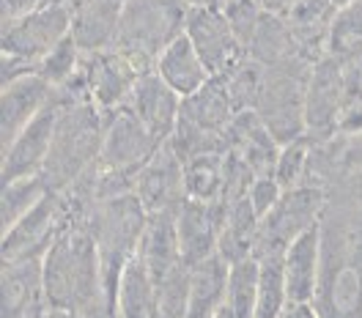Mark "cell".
<instances>
[{"label":"cell","mask_w":362,"mask_h":318,"mask_svg":"<svg viewBox=\"0 0 362 318\" xmlns=\"http://www.w3.org/2000/svg\"><path fill=\"white\" fill-rule=\"evenodd\" d=\"M313 305L321 318H362V192L329 189Z\"/></svg>","instance_id":"obj_1"},{"label":"cell","mask_w":362,"mask_h":318,"mask_svg":"<svg viewBox=\"0 0 362 318\" xmlns=\"http://www.w3.org/2000/svg\"><path fill=\"white\" fill-rule=\"evenodd\" d=\"M42 280L47 302L55 310L83 316L107 296L99 247L86 223L71 220V225L49 245L42 258Z\"/></svg>","instance_id":"obj_2"},{"label":"cell","mask_w":362,"mask_h":318,"mask_svg":"<svg viewBox=\"0 0 362 318\" xmlns=\"http://www.w3.org/2000/svg\"><path fill=\"white\" fill-rule=\"evenodd\" d=\"M58 102H61V115L42 176L47 179L49 189L66 192L71 184L80 182L99 162L105 140V113L90 99L58 96Z\"/></svg>","instance_id":"obj_3"},{"label":"cell","mask_w":362,"mask_h":318,"mask_svg":"<svg viewBox=\"0 0 362 318\" xmlns=\"http://www.w3.org/2000/svg\"><path fill=\"white\" fill-rule=\"evenodd\" d=\"M148 211L140 204L135 192H121L113 198H105L88 208V214L77 223H86L90 230L99 258H102V277H105V291L115 302V285L124 266L132 261L140 250L143 233L148 225Z\"/></svg>","instance_id":"obj_4"},{"label":"cell","mask_w":362,"mask_h":318,"mask_svg":"<svg viewBox=\"0 0 362 318\" xmlns=\"http://www.w3.org/2000/svg\"><path fill=\"white\" fill-rule=\"evenodd\" d=\"M184 17L187 0H127L110 49L132 58L143 71H151L159 52L184 33Z\"/></svg>","instance_id":"obj_5"},{"label":"cell","mask_w":362,"mask_h":318,"mask_svg":"<svg viewBox=\"0 0 362 318\" xmlns=\"http://www.w3.org/2000/svg\"><path fill=\"white\" fill-rule=\"evenodd\" d=\"M310 69L313 64L299 55L286 58L274 66H267V80H264L261 99L255 105V113L280 146L299 140V137H308L305 93H308Z\"/></svg>","instance_id":"obj_6"},{"label":"cell","mask_w":362,"mask_h":318,"mask_svg":"<svg viewBox=\"0 0 362 318\" xmlns=\"http://www.w3.org/2000/svg\"><path fill=\"white\" fill-rule=\"evenodd\" d=\"M329 192L318 184H302L294 189H286L280 204L261 220L258 242H255V258L264 255H283L286 247L294 242L299 233L321 223L327 208Z\"/></svg>","instance_id":"obj_7"},{"label":"cell","mask_w":362,"mask_h":318,"mask_svg":"<svg viewBox=\"0 0 362 318\" xmlns=\"http://www.w3.org/2000/svg\"><path fill=\"white\" fill-rule=\"evenodd\" d=\"M74 211L69 206V198L64 192L49 189L39 204L33 206L17 225L3 230V264L25 261V258H45L49 245L71 225Z\"/></svg>","instance_id":"obj_8"},{"label":"cell","mask_w":362,"mask_h":318,"mask_svg":"<svg viewBox=\"0 0 362 318\" xmlns=\"http://www.w3.org/2000/svg\"><path fill=\"white\" fill-rule=\"evenodd\" d=\"M71 23L74 11L69 3L47 0L20 20L3 23V52L36 66L49 49H55L66 36H71Z\"/></svg>","instance_id":"obj_9"},{"label":"cell","mask_w":362,"mask_h":318,"mask_svg":"<svg viewBox=\"0 0 362 318\" xmlns=\"http://www.w3.org/2000/svg\"><path fill=\"white\" fill-rule=\"evenodd\" d=\"M351 105L343 64L324 55L310 69L308 93H305V126L313 143H327L338 137V124L343 110Z\"/></svg>","instance_id":"obj_10"},{"label":"cell","mask_w":362,"mask_h":318,"mask_svg":"<svg viewBox=\"0 0 362 318\" xmlns=\"http://www.w3.org/2000/svg\"><path fill=\"white\" fill-rule=\"evenodd\" d=\"M157 137L151 135L143 121L129 107H121L115 113L105 115V140L99 165L124 182H135L140 167L159 151Z\"/></svg>","instance_id":"obj_11"},{"label":"cell","mask_w":362,"mask_h":318,"mask_svg":"<svg viewBox=\"0 0 362 318\" xmlns=\"http://www.w3.org/2000/svg\"><path fill=\"white\" fill-rule=\"evenodd\" d=\"M184 33L192 42V47L201 52L204 64L214 77L230 71L247 55L228 23L223 6L217 3H187Z\"/></svg>","instance_id":"obj_12"},{"label":"cell","mask_w":362,"mask_h":318,"mask_svg":"<svg viewBox=\"0 0 362 318\" xmlns=\"http://www.w3.org/2000/svg\"><path fill=\"white\" fill-rule=\"evenodd\" d=\"M83 74H86L88 99L105 115H110L129 105L143 69L118 49H99V52H86Z\"/></svg>","instance_id":"obj_13"},{"label":"cell","mask_w":362,"mask_h":318,"mask_svg":"<svg viewBox=\"0 0 362 318\" xmlns=\"http://www.w3.org/2000/svg\"><path fill=\"white\" fill-rule=\"evenodd\" d=\"M132 192L140 198L148 214H176L187 201L184 162L170 143H162L132 182Z\"/></svg>","instance_id":"obj_14"},{"label":"cell","mask_w":362,"mask_h":318,"mask_svg":"<svg viewBox=\"0 0 362 318\" xmlns=\"http://www.w3.org/2000/svg\"><path fill=\"white\" fill-rule=\"evenodd\" d=\"M58 115H61V102L55 96V102L47 107L45 113L33 118L17 135V140L3 148V162H0L3 184L45 173L47 157H49V148H52V137H55V126H58Z\"/></svg>","instance_id":"obj_15"},{"label":"cell","mask_w":362,"mask_h":318,"mask_svg":"<svg viewBox=\"0 0 362 318\" xmlns=\"http://www.w3.org/2000/svg\"><path fill=\"white\" fill-rule=\"evenodd\" d=\"M52 102H55V88L36 71L3 83V96H0V143H3V148L11 146L25 126L45 113Z\"/></svg>","instance_id":"obj_16"},{"label":"cell","mask_w":362,"mask_h":318,"mask_svg":"<svg viewBox=\"0 0 362 318\" xmlns=\"http://www.w3.org/2000/svg\"><path fill=\"white\" fill-rule=\"evenodd\" d=\"M0 318H45L49 302L42 280V258L3 264Z\"/></svg>","instance_id":"obj_17"},{"label":"cell","mask_w":362,"mask_h":318,"mask_svg":"<svg viewBox=\"0 0 362 318\" xmlns=\"http://www.w3.org/2000/svg\"><path fill=\"white\" fill-rule=\"evenodd\" d=\"M220 228H223V204H206L187 198L176 211L181 258L187 266H195L220 252Z\"/></svg>","instance_id":"obj_18"},{"label":"cell","mask_w":362,"mask_h":318,"mask_svg":"<svg viewBox=\"0 0 362 318\" xmlns=\"http://www.w3.org/2000/svg\"><path fill=\"white\" fill-rule=\"evenodd\" d=\"M127 107L143 121V126L157 137L159 143H168L176 132V126H179L181 96L159 80L154 69L140 74Z\"/></svg>","instance_id":"obj_19"},{"label":"cell","mask_w":362,"mask_h":318,"mask_svg":"<svg viewBox=\"0 0 362 318\" xmlns=\"http://www.w3.org/2000/svg\"><path fill=\"white\" fill-rule=\"evenodd\" d=\"M226 151L236 154L255 176H267V173L274 170V162H277V154H280V143L264 126V121L258 118L255 110L236 113L226 135Z\"/></svg>","instance_id":"obj_20"},{"label":"cell","mask_w":362,"mask_h":318,"mask_svg":"<svg viewBox=\"0 0 362 318\" xmlns=\"http://www.w3.org/2000/svg\"><path fill=\"white\" fill-rule=\"evenodd\" d=\"M283 269L291 302H313L321 280V223L299 233L283 252Z\"/></svg>","instance_id":"obj_21"},{"label":"cell","mask_w":362,"mask_h":318,"mask_svg":"<svg viewBox=\"0 0 362 318\" xmlns=\"http://www.w3.org/2000/svg\"><path fill=\"white\" fill-rule=\"evenodd\" d=\"M338 8L329 0H302L294 6L283 20L291 30L296 55L316 64L327 55V45H329V30L335 23Z\"/></svg>","instance_id":"obj_22"},{"label":"cell","mask_w":362,"mask_h":318,"mask_svg":"<svg viewBox=\"0 0 362 318\" xmlns=\"http://www.w3.org/2000/svg\"><path fill=\"white\" fill-rule=\"evenodd\" d=\"M154 71L159 74V80L173 88L181 99L192 96L204 88L206 83L214 77L209 66L204 64L201 52L192 47V42L187 39V33L176 36L170 45L159 52L157 64H154Z\"/></svg>","instance_id":"obj_23"},{"label":"cell","mask_w":362,"mask_h":318,"mask_svg":"<svg viewBox=\"0 0 362 318\" xmlns=\"http://www.w3.org/2000/svg\"><path fill=\"white\" fill-rule=\"evenodd\" d=\"M233 118H236V107L230 102V93H228L223 77H211L198 93L181 99L179 121L201 129L206 135L226 137Z\"/></svg>","instance_id":"obj_24"},{"label":"cell","mask_w":362,"mask_h":318,"mask_svg":"<svg viewBox=\"0 0 362 318\" xmlns=\"http://www.w3.org/2000/svg\"><path fill=\"white\" fill-rule=\"evenodd\" d=\"M230 264L217 252L189 266V307L187 318H214L226 307Z\"/></svg>","instance_id":"obj_25"},{"label":"cell","mask_w":362,"mask_h":318,"mask_svg":"<svg viewBox=\"0 0 362 318\" xmlns=\"http://www.w3.org/2000/svg\"><path fill=\"white\" fill-rule=\"evenodd\" d=\"M115 310L121 318H159L157 285L146 269V264L140 261V255H135L118 277Z\"/></svg>","instance_id":"obj_26"},{"label":"cell","mask_w":362,"mask_h":318,"mask_svg":"<svg viewBox=\"0 0 362 318\" xmlns=\"http://www.w3.org/2000/svg\"><path fill=\"white\" fill-rule=\"evenodd\" d=\"M261 217L250 206L247 198L236 204H223V228H220V255L228 264L245 261L255 252Z\"/></svg>","instance_id":"obj_27"},{"label":"cell","mask_w":362,"mask_h":318,"mask_svg":"<svg viewBox=\"0 0 362 318\" xmlns=\"http://www.w3.org/2000/svg\"><path fill=\"white\" fill-rule=\"evenodd\" d=\"M184 189L187 198L217 204L226 189V151H211L184 162Z\"/></svg>","instance_id":"obj_28"},{"label":"cell","mask_w":362,"mask_h":318,"mask_svg":"<svg viewBox=\"0 0 362 318\" xmlns=\"http://www.w3.org/2000/svg\"><path fill=\"white\" fill-rule=\"evenodd\" d=\"M247 55L264 66H274L286 58H294V39H291V30L280 14H272L264 8V17H261V23H258L247 45Z\"/></svg>","instance_id":"obj_29"},{"label":"cell","mask_w":362,"mask_h":318,"mask_svg":"<svg viewBox=\"0 0 362 318\" xmlns=\"http://www.w3.org/2000/svg\"><path fill=\"white\" fill-rule=\"evenodd\" d=\"M258 269L261 264L255 255L230 264L226 294V313L230 318H255L258 313Z\"/></svg>","instance_id":"obj_30"},{"label":"cell","mask_w":362,"mask_h":318,"mask_svg":"<svg viewBox=\"0 0 362 318\" xmlns=\"http://www.w3.org/2000/svg\"><path fill=\"white\" fill-rule=\"evenodd\" d=\"M258 264H261V269H258V313L255 318H280L283 310L291 305L283 255H264V258H258Z\"/></svg>","instance_id":"obj_31"},{"label":"cell","mask_w":362,"mask_h":318,"mask_svg":"<svg viewBox=\"0 0 362 318\" xmlns=\"http://www.w3.org/2000/svg\"><path fill=\"white\" fill-rule=\"evenodd\" d=\"M327 55L335 58L338 64H351L362 58V0L338 8L329 30Z\"/></svg>","instance_id":"obj_32"},{"label":"cell","mask_w":362,"mask_h":318,"mask_svg":"<svg viewBox=\"0 0 362 318\" xmlns=\"http://www.w3.org/2000/svg\"><path fill=\"white\" fill-rule=\"evenodd\" d=\"M226 80L228 93H230V102L236 107V113H245V110H255L261 91H264V80H267V66L252 61L250 55H245L236 66L220 74Z\"/></svg>","instance_id":"obj_33"},{"label":"cell","mask_w":362,"mask_h":318,"mask_svg":"<svg viewBox=\"0 0 362 318\" xmlns=\"http://www.w3.org/2000/svg\"><path fill=\"white\" fill-rule=\"evenodd\" d=\"M47 192H49V184H47L45 176H28V179L3 184V201H0L3 230L17 225L25 214L45 198Z\"/></svg>","instance_id":"obj_34"},{"label":"cell","mask_w":362,"mask_h":318,"mask_svg":"<svg viewBox=\"0 0 362 318\" xmlns=\"http://www.w3.org/2000/svg\"><path fill=\"white\" fill-rule=\"evenodd\" d=\"M83 61H86V52L80 49L77 39L66 36L61 45L55 49H49L45 58L36 64V74H42L55 91H61L83 71Z\"/></svg>","instance_id":"obj_35"},{"label":"cell","mask_w":362,"mask_h":318,"mask_svg":"<svg viewBox=\"0 0 362 318\" xmlns=\"http://www.w3.org/2000/svg\"><path fill=\"white\" fill-rule=\"evenodd\" d=\"M310 165H313V140L299 137V140L280 146L272 176L280 182L283 189H294V187L310 182Z\"/></svg>","instance_id":"obj_36"},{"label":"cell","mask_w":362,"mask_h":318,"mask_svg":"<svg viewBox=\"0 0 362 318\" xmlns=\"http://www.w3.org/2000/svg\"><path fill=\"white\" fill-rule=\"evenodd\" d=\"M283 192H286V189L280 187V182H277L272 173H267V176H255V179H252V184H250V189H247V201H250V206L255 208V214L264 220L272 208L280 204Z\"/></svg>","instance_id":"obj_37"},{"label":"cell","mask_w":362,"mask_h":318,"mask_svg":"<svg viewBox=\"0 0 362 318\" xmlns=\"http://www.w3.org/2000/svg\"><path fill=\"white\" fill-rule=\"evenodd\" d=\"M357 135H362V99L360 102H351L343 110L338 124V137H357Z\"/></svg>","instance_id":"obj_38"},{"label":"cell","mask_w":362,"mask_h":318,"mask_svg":"<svg viewBox=\"0 0 362 318\" xmlns=\"http://www.w3.org/2000/svg\"><path fill=\"white\" fill-rule=\"evenodd\" d=\"M83 318H121V316H118V310H115L113 299H110V296H102L88 313H83Z\"/></svg>","instance_id":"obj_39"},{"label":"cell","mask_w":362,"mask_h":318,"mask_svg":"<svg viewBox=\"0 0 362 318\" xmlns=\"http://www.w3.org/2000/svg\"><path fill=\"white\" fill-rule=\"evenodd\" d=\"M280 318H321L313 302H291Z\"/></svg>","instance_id":"obj_40"},{"label":"cell","mask_w":362,"mask_h":318,"mask_svg":"<svg viewBox=\"0 0 362 318\" xmlns=\"http://www.w3.org/2000/svg\"><path fill=\"white\" fill-rule=\"evenodd\" d=\"M302 0H264V8L272 11V14H280V17H286L294 6H299Z\"/></svg>","instance_id":"obj_41"},{"label":"cell","mask_w":362,"mask_h":318,"mask_svg":"<svg viewBox=\"0 0 362 318\" xmlns=\"http://www.w3.org/2000/svg\"><path fill=\"white\" fill-rule=\"evenodd\" d=\"M45 318H83L80 313H69V310H55V307H49L45 313Z\"/></svg>","instance_id":"obj_42"},{"label":"cell","mask_w":362,"mask_h":318,"mask_svg":"<svg viewBox=\"0 0 362 318\" xmlns=\"http://www.w3.org/2000/svg\"><path fill=\"white\" fill-rule=\"evenodd\" d=\"M335 8H346V6H351V3H357V0H329Z\"/></svg>","instance_id":"obj_43"},{"label":"cell","mask_w":362,"mask_h":318,"mask_svg":"<svg viewBox=\"0 0 362 318\" xmlns=\"http://www.w3.org/2000/svg\"><path fill=\"white\" fill-rule=\"evenodd\" d=\"M214 318H230V316H228V313H226V307H223V310H220V313H217V316H214Z\"/></svg>","instance_id":"obj_44"}]
</instances>
